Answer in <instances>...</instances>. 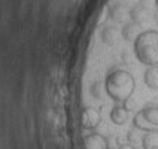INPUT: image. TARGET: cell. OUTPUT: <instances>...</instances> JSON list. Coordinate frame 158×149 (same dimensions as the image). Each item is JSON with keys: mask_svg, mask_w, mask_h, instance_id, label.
<instances>
[{"mask_svg": "<svg viewBox=\"0 0 158 149\" xmlns=\"http://www.w3.org/2000/svg\"><path fill=\"white\" fill-rule=\"evenodd\" d=\"M106 94L115 103H124L133 96L136 89V81L130 72L124 69H116L107 73L105 79Z\"/></svg>", "mask_w": 158, "mask_h": 149, "instance_id": "obj_1", "label": "cell"}, {"mask_svg": "<svg viewBox=\"0 0 158 149\" xmlns=\"http://www.w3.org/2000/svg\"><path fill=\"white\" fill-rule=\"evenodd\" d=\"M136 58L146 67L158 66V31L145 30L136 37L133 43Z\"/></svg>", "mask_w": 158, "mask_h": 149, "instance_id": "obj_2", "label": "cell"}, {"mask_svg": "<svg viewBox=\"0 0 158 149\" xmlns=\"http://www.w3.org/2000/svg\"><path fill=\"white\" fill-rule=\"evenodd\" d=\"M133 127L145 133H158V106H146L133 118Z\"/></svg>", "mask_w": 158, "mask_h": 149, "instance_id": "obj_3", "label": "cell"}, {"mask_svg": "<svg viewBox=\"0 0 158 149\" xmlns=\"http://www.w3.org/2000/svg\"><path fill=\"white\" fill-rule=\"evenodd\" d=\"M102 122L100 110L96 107H85L81 114V124L85 130H94Z\"/></svg>", "mask_w": 158, "mask_h": 149, "instance_id": "obj_4", "label": "cell"}, {"mask_svg": "<svg viewBox=\"0 0 158 149\" xmlns=\"http://www.w3.org/2000/svg\"><path fill=\"white\" fill-rule=\"evenodd\" d=\"M84 149H109V143L105 136L91 133L84 137Z\"/></svg>", "mask_w": 158, "mask_h": 149, "instance_id": "obj_5", "label": "cell"}, {"mask_svg": "<svg viewBox=\"0 0 158 149\" xmlns=\"http://www.w3.org/2000/svg\"><path fill=\"white\" fill-rule=\"evenodd\" d=\"M109 116H110V121H112L115 125H123V124H125L127 119H128V110L124 107V105L116 103V105L112 107Z\"/></svg>", "mask_w": 158, "mask_h": 149, "instance_id": "obj_6", "label": "cell"}, {"mask_svg": "<svg viewBox=\"0 0 158 149\" xmlns=\"http://www.w3.org/2000/svg\"><path fill=\"white\" fill-rule=\"evenodd\" d=\"M145 85L151 89H158V66H151L143 73Z\"/></svg>", "mask_w": 158, "mask_h": 149, "instance_id": "obj_7", "label": "cell"}, {"mask_svg": "<svg viewBox=\"0 0 158 149\" xmlns=\"http://www.w3.org/2000/svg\"><path fill=\"white\" fill-rule=\"evenodd\" d=\"M143 149H158V133H146L142 137Z\"/></svg>", "mask_w": 158, "mask_h": 149, "instance_id": "obj_8", "label": "cell"}, {"mask_svg": "<svg viewBox=\"0 0 158 149\" xmlns=\"http://www.w3.org/2000/svg\"><path fill=\"white\" fill-rule=\"evenodd\" d=\"M142 31L137 30V26L136 24H127V26L123 28V37L125 40H136V37L140 35Z\"/></svg>", "mask_w": 158, "mask_h": 149, "instance_id": "obj_9", "label": "cell"}, {"mask_svg": "<svg viewBox=\"0 0 158 149\" xmlns=\"http://www.w3.org/2000/svg\"><path fill=\"white\" fill-rule=\"evenodd\" d=\"M115 31L110 28V27H106L105 30L102 31V39H103V42L107 45H114L115 43Z\"/></svg>", "mask_w": 158, "mask_h": 149, "instance_id": "obj_10", "label": "cell"}, {"mask_svg": "<svg viewBox=\"0 0 158 149\" xmlns=\"http://www.w3.org/2000/svg\"><path fill=\"white\" fill-rule=\"evenodd\" d=\"M127 137H128V142H130V143H133V145L139 140V137H137V134H136V128H134V130H130Z\"/></svg>", "mask_w": 158, "mask_h": 149, "instance_id": "obj_11", "label": "cell"}, {"mask_svg": "<svg viewBox=\"0 0 158 149\" xmlns=\"http://www.w3.org/2000/svg\"><path fill=\"white\" fill-rule=\"evenodd\" d=\"M118 149H136L133 146V143H124V145H119Z\"/></svg>", "mask_w": 158, "mask_h": 149, "instance_id": "obj_12", "label": "cell"}, {"mask_svg": "<svg viewBox=\"0 0 158 149\" xmlns=\"http://www.w3.org/2000/svg\"><path fill=\"white\" fill-rule=\"evenodd\" d=\"M155 5H157V8H158V0H155Z\"/></svg>", "mask_w": 158, "mask_h": 149, "instance_id": "obj_13", "label": "cell"}]
</instances>
